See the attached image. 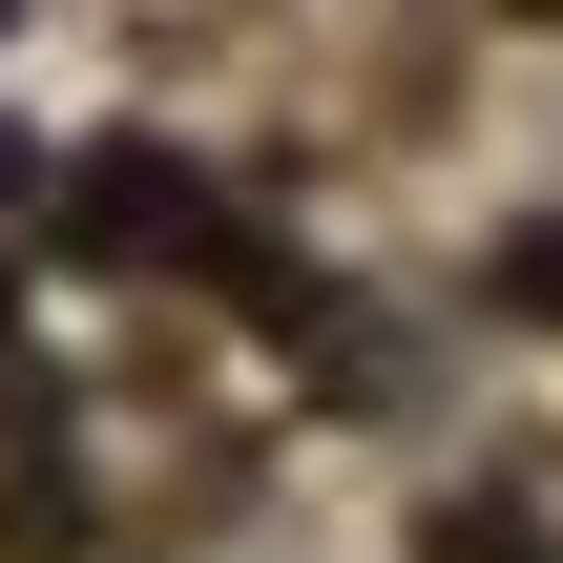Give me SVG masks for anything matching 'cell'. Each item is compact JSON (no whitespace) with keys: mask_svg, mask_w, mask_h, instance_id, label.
I'll return each mask as SVG.
<instances>
[{"mask_svg":"<svg viewBox=\"0 0 563 563\" xmlns=\"http://www.w3.org/2000/svg\"><path fill=\"white\" fill-rule=\"evenodd\" d=\"M63 230H84V251H188V167H146V146H104Z\"/></svg>","mask_w":563,"mask_h":563,"instance_id":"6da1fadb","label":"cell"},{"mask_svg":"<svg viewBox=\"0 0 563 563\" xmlns=\"http://www.w3.org/2000/svg\"><path fill=\"white\" fill-rule=\"evenodd\" d=\"M418 563H543V543H522V501H460V522H418Z\"/></svg>","mask_w":563,"mask_h":563,"instance_id":"7a4b0ae2","label":"cell"}]
</instances>
